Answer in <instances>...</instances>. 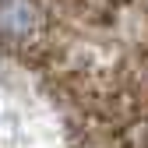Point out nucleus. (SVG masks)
Here are the masks:
<instances>
[{"instance_id":"nucleus-1","label":"nucleus","mask_w":148,"mask_h":148,"mask_svg":"<svg viewBox=\"0 0 148 148\" xmlns=\"http://www.w3.org/2000/svg\"><path fill=\"white\" fill-rule=\"evenodd\" d=\"M42 25V11L35 0H0V39L28 42Z\"/></svg>"}]
</instances>
